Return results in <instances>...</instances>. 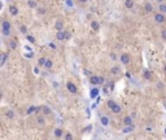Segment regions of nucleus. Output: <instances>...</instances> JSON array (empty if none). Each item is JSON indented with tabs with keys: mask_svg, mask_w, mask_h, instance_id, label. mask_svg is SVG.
I'll return each instance as SVG.
<instances>
[{
	"mask_svg": "<svg viewBox=\"0 0 166 140\" xmlns=\"http://www.w3.org/2000/svg\"><path fill=\"white\" fill-rule=\"evenodd\" d=\"M10 29H12V25H10V22L9 21H3L1 22V33L4 36H9L10 35Z\"/></svg>",
	"mask_w": 166,
	"mask_h": 140,
	"instance_id": "1",
	"label": "nucleus"
},
{
	"mask_svg": "<svg viewBox=\"0 0 166 140\" xmlns=\"http://www.w3.org/2000/svg\"><path fill=\"white\" fill-rule=\"evenodd\" d=\"M90 83L92 86H100V84H104L105 83V78L104 77H96V75H92L90 78Z\"/></svg>",
	"mask_w": 166,
	"mask_h": 140,
	"instance_id": "2",
	"label": "nucleus"
},
{
	"mask_svg": "<svg viewBox=\"0 0 166 140\" xmlns=\"http://www.w3.org/2000/svg\"><path fill=\"white\" fill-rule=\"evenodd\" d=\"M70 36H71V33H70V31H64V30H61V31H57L56 39H57V40H67V39H70Z\"/></svg>",
	"mask_w": 166,
	"mask_h": 140,
	"instance_id": "3",
	"label": "nucleus"
},
{
	"mask_svg": "<svg viewBox=\"0 0 166 140\" xmlns=\"http://www.w3.org/2000/svg\"><path fill=\"white\" fill-rule=\"evenodd\" d=\"M119 60H121V62L123 64V65H129L130 64V55H127V53H122L121 56H119Z\"/></svg>",
	"mask_w": 166,
	"mask_h": 140,
	"instance_id": "4",
	"label": "nucleus"
},
{
	"mask_svg": "<svg viewBox=\"0 0 166 140\" xmlns=\"http://www.w3.org/2000/svg\"><path fill=\"white\" fill-rule=\"evenodd\" d=\"M154 21L156 22H158V24H162V22H165L166 21V17H165V13H157L156 16H154Z\"/></svg>",
	"mask_w": 166,
	"mask_h": 140,
	"instance_id": "5",
	"label": "nucleus"
},
{
	"mask_svg": "<svg viewBox=\"0 0 166 140\" xmlns=\"http://www.w3.org/2000/svg\"><path fill=\"white\" fill-rule=\"evenodd\" d=\"M66 88H67V91L70 92V94H77V86L73 83V82H67L66 83Z\"/></svg>",
	"mask_w": 166,
	"mask_h": 140,
	"instance_id": "6",
	"label": "nucleus"
},
{
	"mask_svg": "<svg viewBox=\"0 0 166 140\" xmlns=\"http://www.w3.org/2000/svg\"><path fill=\"white\" fill-rule=\"evenodd\" d=\"M55 29H56L57 31H61V30H64V22H62L61 20L56 21V22H55Z\"/></svg>",
	"mask_w": 166,
	"mask_h": 140,
	"instance_id": "7",
	"label": "nucleus"
},
{
	"mask_svg": "<svg viewBox=\"0 0 166 140\" xmlns=\"http://www.w3.org/2000/svg\"><path fill=\"white\" fill-rule=\"evenodd\" d=\"M40 110V108H38V106H34V105H31V106H29L27 108V110H26V114H33V113H35V112H39Z\"/></svg>",
	"mask_w": 166,
	"mask_h": 140,
	"instance_id": "8",
	"label": "nucleus"
},
{
	"mask_svg": "<svg viewBox=\"0 0 166 140\" xmlns=\"http://www.w3.org/2000/svg\"><path fill=\"white\" fill-rule=\"evenodd\" d=\"M9 13L12 16H17L18 14V8L16 5H9Z\"/></svg>",
	"mask_w": 166,
	"mask_h": 140,
	"instance_id": "9",
	"label": "nucleus"
},
{
	"mask_svg": "<svg viewBox=\"0 0 166 140\" xmlns=\"http://www.w3.org/2000/svg\"><path fill=\"white\" fill-rule=\"evenodd\" d=\"M100 123H101L104 127H106V126L109 125V118H108L106 115H102V117H100Z\"/></svg>",
	"mask_w": 166,
	"mask_h": 140,
	"instance_id": "10",
	"label": "nucleus"
},
{
	"mask_svg": "<svg viewBox=\"0 0 166 140\" xmlns=\"http://www.w3.org/2000/svg\"><path fill=\"white\" fill-rule=\"evenodd\" d=\"M110 110H112L113 113H116V114H118V113H121V110H122V108H121L119 105H118V104H117V103H116V104H114V105H113V106H112V109H110Z\"/></svg>",
	"mask_w": 166,
	"mask_h": 140,
	"instance_id": "11",
	"label": "nucleus"
},
{
	"mask_svg": "<svg viewBox=\"0 0 166 140\" xmlns=\"http://www.w3.org/2000/svg\"><path fill=\"white\" fill-rule=\"evenodd\" d=\"M98 95H99V88H98V87H94V88L91 90V92H90V96H91V99H95Z\"/></svg>",
	"mask_w": 166,
	"mask_h": 140,
	"instance_id": "12",
	"label": "nucleus"
},
{
	"mask_svg": "<svg viewBox=\"0 0 166 140\" xmlns=\"http://www.w3.org/2000/svg\"><path fill=\"white\" fill-rule=\"evenodd\" d=\"M123 123H125V126H130V125H133V117H130V115L125 117V118H123Z\"/></svg>",
	"mask_w": 166,
	"mask_h": 140,
	"instance_id": "13",
	"label": "nucleus"
},
{
	"mask_svg": "<svg viewBox=\"0 0 166 140\" xmlns=\"http://www.w3.org/2000/svg\"><path fill=\"white\" fill-rule=\"evenodd\" d=\"M134 129H135V127H134V125L126 126V127L123 129V131H122V132H123V134H130V132H133V131H134Z\"/></svg>",
	"mask_w": 166,
	"mask_h": 140,
	"instance_id": "14",
	"label": "nucleus"
},
{
	"mask_svg": "<svg viewBox=\"0 0 166 140\" xmlns=\"http://www.w3.org/2000/svg\"><path fill=\"white\" fill-rule=\"evenodd\" d=\"M143 77H144V79L149 80V79L152 78V73H151L149 70H144V73H143Z\"/></svg>",
	"mask_w": 166,
	"mask_h": 140,
	"instance_id": "15",
	"label": "nucleus"
},
{
	"mask_svg": "<svg viewBox=\"0 0 166 140\" xmlns=\"http://www.w3.org/2000/svg\"><path fill=\"white\" fill-rule=\"evenodd\" d=\"M44 122H45V121H44V117H43V115H38V117H36V123H38L39 126H43Z\"/></svg>",
	"mask_w": 166,
	"mask_h": 140,
	"instance_id": "16",
	"label": "nucleus"
},
{
	"mask_svg": "<svg viewBox=\"0 0 166 140\" xmlns=\"http://www.w3.org/2000/svg\"><path fill=\"white\" fill-rule=\"evenodd\" d=\"M62 135H64L62 129H56V130H55V136H56V138H62Z\"/></svg>",
	"mask_w": 166,
	"mask_h": 140,
	"instance_id": "17",
	"label": "nucleus"
},
{
	"mask_svg": "<svg viewBox=\"0 0 166 140\" xmlns=\"http://www.w3.org/2000/svg\"><path fill=\"white\" fill-rule=\"evenodd\" d=\"M144 9H145V12H152L153 10V5L151 4V3H145V5H144Z\"/></svg>",
	"mask_w": 166,
	"mask_h": 140,
	"instance_id": "18",
	"label": "nucleus"
},
{
	"mask_svg": "<svg viewBox=\"0 0 166 140\" xmlns=\"http://www.w3.org/2000/svg\"><path fill=\"white\" fill-rule=\"evenodd\" d=\"M125 7L127 9H131L134 7V0H125Z\"/></svg>",
	"mask_w": 166,
	"mask_h": 140,
	"instance_id": "19",
	"label": "nucleus"
},
{
	"mask_svg": "<svg viewBox=\"0 0 166 140\" xmlns=\"http://www.w3.org/2000/svg\"><path fill=\"white\" fill-rule=\"evenodd\" d=\"M52 65H53V62H52V60H49V59H47V61H45V64H44V68L47 70H49L52 68Z\"/></svg>",
	"mask_w": 166,
	"mask_h": 140,
	"instance_id": "20",
	"label": "nucleus"
},
{
	"mask_svg": "<svg viewBox=\"0 0 166 140\" xmlns=\"http://www.w3.org/2000/svg\"><path fill=\"white\" fill-rule=\"evenodd\" d=\"M45 61H47V57H40L39 60H38V66H44V64H45Z\"/></svg>",
	"mask_w": 166,
	"mask_h": 140,
	"instance_id": "21",
	"label": "nucleus"
},
{
	"mask_svg": "<svg viewBox=\"0 0 166 140\" xmlns=\"http://www.w3.org/2000/svg\"><path fill=\"white\" fill-rule=\"evenodd\" d=\"M91 27H92V30H99V27H100V25H99V22L98 21H92L91 22Z\"/></svg>",
	"mask_w": 166,
	"mask_h": 140,
	"instance_id": "22",
	"label": "nucleus"
},
{
	"mask_svg": "<svg viewBox=\"0 0 166 140\" xmlns=\"http://www.w3.org/2000/svg\"><path fill=\"white\" fill-rule=\"evenodd\" d=\"M119 71H121V69H119V66H113V68L110 69V73H112V74H114V75L119 74Z\"/></svg>",
	"mask_w": 166,
	"mask_h": 140,
	"instance_id": "23",
	"label": "nucleus"
},
{
	"mask_svg": "<svg viewBox=\"0 0 166 140\" xmlns=\"http://www.w3.org/2000/svg\"><path fill=\"white\" fill-rule=\"evenodd\" d=\"M7 117L12 121V119H14V112L13 110H7Z\"/></svg>",
	"mask_w": 166,
	"mask_h": 140,
	"instance_id": "24",
	"label": "nucleus"
},
{
	"mask_svg": "<svg viewBox=\"0 0 166 140\" xmlns=\"http://www.w3.org/2000/svg\"><path fill=\"white\" fill-rule=\"evenodd\" d=\"M9 47H10L12 49H16V47H17V42H16L14 39H12V40L9 42Z\"/></svg>",
	"mask_w": 166,
	"mask_h": 140,
	"instance_id": "25",
	"label": "nucleus"
},
{
	"mask_svg": "<svg viewBox=\"0 0 166 140\" xmlns=\"http://www.w3.org/2000/svg\"><path fill=\"white\" fill-rule=\"evenodd\" d=\"M26 39H27V42H29V43H31V44L35 43V38H34L33 35H27V34H26Z\"/></svg>",
	"mask_w": 166,
	"mask_h": 140,
	"instance_id": "26",
	"label": "nucleus"
},
{
	"mask_svg": "<svg viewBox=\"0 0 166 140\" xmlns=\"http://www.w3.org/2000/svg\"><path fill=\"white\" fill-rule=\"evenodd\" d=\"M40 109L43 110V113H44V114H51V109H49L48 106H42Z\"/></svg>",
	"mask_w": 166,
	"mask_h": 140,
	"instance_id": "27",
	"label": "nucleus"
},
{
	"mask_svg": "<svg viewBox=\"0 0 166 140\" xmlns=\"http://www.w3.org/2000/svg\"><path fill=\"white\" fill-rule=\"evenodd\" d=\"M158 9H160V12H161V13H166V5H165V4L160 3V7H158Z\"/></svg>",
	"mask_w": 166,
	"mask_h": 140,
	"instance_id": "28",
	"label": "nucleus"
},
{
	"mask_svg": "<svg viewBox=\"0 0 166 140\" xmlns=\"http://www.w3.org/2000/svg\"><path fill=\"white\" fill-rule=\"evenodd\" d=\"M27 5H29L30 8H35V7H36V1H35V0H29V1H27Z\"/></svg>",
	"mask_w": 166,
	"mask_h": 140,
	"instance_id": "29",
	"label": "nucleus"
},
{
	"mask_svg": "<svg viewBox=\"0 0 166 140\" xmlns=\"http://www.w3.org/2000/svg\"><path fill=\"white\" fill-rule=\"evenodd\" d=\"M114 104H116V101H114V100H108V101H106V105H108V108H109V109H112V106H113Z\"/></svg>",
	"mask_w": 166,
	"mask_h": 140,
	"instance_id": "30",
	"label": "nucleus"
},
{
	"mask_svg": "<svg viewBox=\"0 0 166 140\" xmlns=\"http://www.w3.org/2000/svg\"><path fill=\"white\" fill-rule=\"evenodd\" d=\"M20 31H21V33H22V34H27V27H26V26H21V27H20Z\"/></svg>",
	"mask_w": 166,
	"mask_h": 140,
	"instance_id": "31",
	"label": "nucleus"
},
{
	"mask_svg": "<svg viewBox=\"0 0 166 140\" xmlns=\"http://www.w3.org/2000/svg\"><path fill=\"white\" fill-rule=\"evenodd\" d=\"M65 4H66L69 8H71V7H74V3H73V0H65Z\"/></svg>",
	"mask_w": 166,
	"mask_h": 140,
	"instance_id": "32",
	"label": "nucleus"
},
{
	"mask_svg": "<svg viewBox=\"0 0 166 140\" xmlns=\"http://www.w3.org/2000/svg\"><path fill=\"white\" fill-rule=\"evenodd\" d=\"M38 13H39V14H44V13H45V9H44V8H39V9H38Z\"/></svg>",
	"mask_w": 166,
	"mask_h": 140,
	"instance_id": "33",
	"label": "nucleus"
},
{
	"mask_svg": "<svg viewBox=\"0 0 166 140\" xmlns=\"http://www.w3.org/2000/svg\"><path fill=\"white\" fill-rule=\"evenodd\" d=\"M48 47H49V48H52V49H56V48H57L55 43H49V44H48Z\"/></svg>",
	"mask_w": 166,
	"mask_h": 140,
	"instance_id": "34",
	"label": "nucleus"
},
{
	"mask_svg": "<svg viewBox=\"0 0 166 140\" xmlns=\"http://www.w3.org/2000/svg\"><path fill=\"white\" fill-rule=\"evenodd\" d=\"M161 35H162V39H164V40H166V30H162Z\"/></svg>",
	"mask_w": 166,
	"mask_h": 140,
	"instance_id": "35",
	"label": "nucleus"
},
{
	"mask_svg": "<svg viewBox=\"0 0 166 140\" xmlns=\"http://www.w3.org/2000/svg\"><path fill=\"white\" fill-rule=\"evenodd\" d=\"M65 139H73V135H71V134H66V135H65Z\"/></svg>",
	"mask_w": 166,
	"mask_h": 140,
	"instance_id": "36",
	"label": "nucleus"
},
{
	"mask_svg": "<svg viewBox=\"0 0 166 140\" xmlns=\"http://www.w3.org/2000/svg\"><path fill=\"white\" fill-rule=\"evenodd\" d=\"M110 57H112V60H117V56H116V53H110Z\"/></svg>",
	"mask_w": 166,
	"mask_h": 140,
	"instance_id": "37",
	"label": "nucleus"
},
{
	"mask_svg": "<svg viewBox=\"0 0 166 140\" xmlns=\"http://www.w3.org/2000/svg\"><path fill=\"white\" fill-rule=\"evenodd\" d=\"M25 56L26 57H34V53L31 52V53H25Z\"/></svg>",
	"mask_w": 166,
	"mask_h": 140,
	"instance_id": "38",
	"label": "nucleus"
},
{
	"mask_svg": "<svg viewBox=\"0 0 166 140\" xmlns=\"http://www.w3.org/2000/svg\"><path fill=\"white\" fill-rule=\"evenodd\" d=\"M34 73H35V74H39V68H35V69H34Z\"/></svg>",
	"mask_w": 166,
	"mask_h": 140,
	"instance_id": "39",
	"label": "nucleus"
},
{
	"mask_svg": "<svg viewBox=\"0 0 166 140\" xmlns=\"http://www.w3.org/2000/svg\"><path fill=\"white\" fill-rule=\"evenodd\" d=\"M3 9V1H0V10Z\"/></svg>",
	"mask_w": 166,
	"mask_h": 140,
	"instance_id": "40",
	"label": "nucleus"
},
{
	"mask_svg": "<svg viewBox=\"0 0 166 140\" xmlns=\"http://www.w3.org/2000/svg\"><path fill=\"white\" fill-rule=\"evenodd\" d=\"M1 99H3V92L0 91V100H1Z\"/></svg>",
	"mask_w": 166,
	"mask_h": 140,
	"instance_id": "41",
	"label": "nucleus"
},
{
	"mask_svg": "<svg viewBox=\"0 0 166 140\" xmlns=\"http://www.w3.org/2000/svg\"><path fill=\"white\" fill-rule=\"evenodd\" d=\"M157 1H158V3H162V1H164V0H157Z\"/></svg>",
	"mask_w": 166,
	"mask_h": 140,
	"instance_id": "42",
	"label": "nucleus"
},
{
	"mask_svg": "<svg viewBox=\"0 0 166 140\" xmlns=\"http://www.w3.org/2000/svg\"><path fill=\"white\" fill-rule=\"evenodd\" d=\"M81 1H83V3H84V1H87V0H81Z\"/></svg>",
	"mask_w": 166,
	"mask_h": 140,
	"instance_id": "43",
	"label": "nucleus"
},
{
	"mask_svg": "<svg viewBox=\"0 0 166 140\" xmlns=\"http://www.w3.org/2000/svg\"><path fill=\"white\" fill-rule=\"evenodd\" d=\"M0 123H1V115H0Z\"/></svg>",
	"mask_w": 166,
	"mask_h": 140,
	"instance_id": "44",
	"label": "nucleus"
},
{
	"mask_svg": "<svg viewBox=\"0 0 166 140\" xmlns=\"http://www.w3.org/2000/svg\"><path fill=\"white\" fill-rule=\"evenodd\" d=\"M165 134H166V129H165Z\"/></svg>",
	"mask_w": 166,
	"mask_h": 140,
	"instance_id": "45",
	"label": "nucleus"
}]
</instances>
